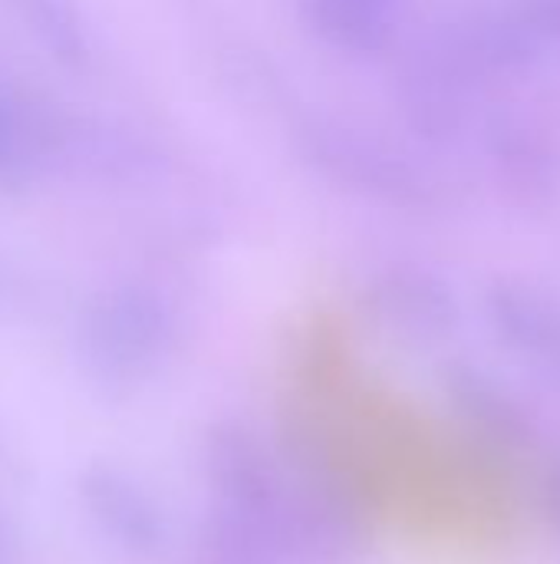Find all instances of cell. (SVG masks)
I'll return each instance as SVG.
<instances>
[{"instance_id":"19","label":"cell","mask_w":560,"mask_h":564,"mask_svg":"<svg viewBox=\"0 0 560 564\" xmlns=\"http://www.w3.org/2000/svg\"><path fill=\"white\" fill-rule=\"evenodd\" d=\"M7 297H10V278H7V271H3V264H0V307H3Z\"/></svg>"},{"instance_id":"18","label":"cell","mask_w":560,"mask_h":564,"mask_svg":"<svg viewBox=\"0 0 560 564\" xmlns=\"http://www.w3.org/2000/svg\"><path fill=\"white\" fill-rule=\"evenodd\" d=\"M545 506H548L551 522L560 529V466L551 473V479H548V486H545Z\"/></svg>"},{"instance_id":"6","label":"cell","mask_w":560,"mask_h":564,"mask_svg":"<svg viewBox=\"0 0 560 564\" xmlns=\"http://www.w3.org/2000/svg\"><path fill=\"white\" fill-rule=\"evenodd\" d=\"M201 456L208 482L218 492V506L244 516L284 549V459L274 456L261 436L238 420L211 423Z\"/></svg>"},{"instance_id":"13","label":"cell","mask_w":560,"mask_h":564,"mask_svg":"<svg viewBox=\"0 0 560 564\" xmlns=\"http://www.w3.org/2000/svg\"><path fill=\"white\" fill-rule=\"evenodd\" d=\"M442 390L455 416L472 436L495 449H525L535 440V423L525 403L492 373L475 364H452L442 377Z\"/></svg>"},{"instance_id":"16","label":"cell","mask_w":560,"mask_h":564,"mask_svg":"<svg viewBox=\"0 0 560 564\" xmlns=\"http://www.w3.org/2000/svg\"><path fill=\"white\" fill-rule=\"evenodd\" d=\"M541 50H560V0H508Z\"/></svg>"},{"instance_id":"9","label":"cell","mask_w":560,"mask_h":564,"mask_svg":"<svg viewBox=\"0 0 560 564\" xmlns=\"http://www.w3.org/2000/svg\"><path fill=\"white\" fill-rule=\"evenodd\" d=\"M76 122L40 93L0 79V192H23L69 162Z\"/></svg>"},{"instance_id":"1","label":"cell","mask_w":560,"mask_h":564,"mask_svg":"<svg viewBox=\"0 0 560 564\" xmlns=\"http://www.w3.org/2000/svg\"><path fill=\"white\" fill-rule=\"evenodd\" d=\"M294 149L317 178L363 202L403 215L446 205V182L419 152L350 116L310 112L294 129Z\"/></svg>"},{"instance_id":"2","label":"cell","mask_w":560,"mask_h":564,"mask_svg":"<svg viewBox=\"0 0 560 564\" xmlns=\"http://www.w3.org/2000/svg\"><path fill=\"white\" fill-rule=\"evenodd\" d=\"M79 357L86 370L109 387L149 380L175 350L178 317L168 297L142 281H122L99 291L79 314Z\"/></svg>"},{"instance_id":"7","label":"cell","mask_w":560,"mask_h":564,"mask_svg":"<svg viewBox=\"0 0 560 564\" xmlns=\"http://www.w3.org/2000/svg\"><path fill=\"white\" fill-rule=\"evenodd\" d=\"M366 317L406 347H439L462 324L455 288L429 264L389 261L363 284Z\"/></svg>"},{"instance_id":"4","label":"cell","mask_w":560,"mask_h":564,"mask_svg":"<svg viewBox=\"0 0 560 564\" xmlns=\"http://www.w3.org/2000/svg\"><path fill=\"white\" fill-rule=\"evenodd\" d=\"M422 30L479 89L528 79L545 59L508 0H446Z\"/></svg>"},{"instance_id":"12","label":"cell","mask_w":560,"mask_h":564,"mask_svg":"<svg viewBox=\"0 0 560 564\" xmlns=\"http://www.w3.org/2000/svg\"><path fill=\"white\" fill-rule=\"evenodd\" d=\"M79 499L89 519L122 552L149 558L165 545V519L152 496L116 466H89L79 476Z\"/></svg>"},{"instance_id":"8","label":"cell","mask_w":560,"mask_h":564,"mask_svg":"<svg viewBox=\"0 0 560 564\" xmlns=\"http://www.w3.org/2000/svg\"><path fill=\"white\" fill-rule=\"evenodd\" d=\"M284 459V522L281 539L287 555L340 558L360 539V512L340 479L317 463L304 446Z\"/></svg>"},{"instance_id":"3","label":"cell","mask_w":560,"mask_h":564,"mask_svg":"<svg viewBox=\"0 0 560 564\" xmlns=\"http://www.w3.org/2000/svg\"><path fill=\"white\" fill-rule=\"evenodd\" d=\"M479 86L462 66L419 30L396 59L393 102L403 129L426 149L459 145L479 126Z\"/></svg>"},{"instance_id":"17","label":"cell","mask_w":560,"mask_h":564,"mask_svg":"<svg viewBox=\"0 0 560 564\" xmlns=\"http://www.w3.org/2000/svg\"><path fill=\"white\" fill-rule=\"evenodd\" d=\"M0 564H23V552H20V535L7 516V509L0 506Z\"/></svg>"},{"instance_id":"14","label":"cell","mask_w":560,"mask_h":564,"mask_svg":"<svg viewBox=\"0 0 560 564\" xmlns=\"http://www.w3.org/2000/svg\"><path fill=\"white\" fill-rule=\"evenodd\" d=\"M30 40L63 69L86 73L99 56L96 33L73 0H10Z\"/></svg>"},{"instance_id":"5","label":"cell","mask_w":560,"mask_h":564,"mask_svg":"<svg viewBox=\"0 0 560 564\" xmlns=\"http://www.w3.org/2000/svg\"><path fill=\"white\" fill-rule=\"evenodd\" d=\"M479 145L492 185L515 212L541 215L560 202V139L521 109H495L479 119Z\"/></svg>"},{"instance_id":"10","label":"cell","mask_w":560,"mask_h":564,"mask_svg":"<svg viewBox=\"0 0 560 564\" xmlns=\"http://www.w3.org/2000/svg\"><path fill=\"white\" fill-rule=\"evenodd\" d=\"M495 337L560 393V297L525 281L498 278L485 291Z\"/></svg>"},{"instance_id":"11","label":"cell","mask_w":560,"mask_h":564,"mask_svg":"<svg viewBox=\"0 0 560 564\" xmlns=\"http://www.w3.org/2000/svg\"><path fill=\"white\" fill-rule=\"evenodd\" d=\"M294 10L323 50L347 59L393 53L409 23V0H294Z\"/></svg>"},{"instance_id":"15","label":"cell","mask_w":560,"mask_h":564,"mask_svg":"<svg viewBox=\"0 0 560 564\" xmlns=\"http://www.w3.org/2000/svg\"><path fill=\"white\" fill-rule=\"evenodd\" d=\"M201 564H284L287 552L244 516L215 506L198 535Z\"/></svg>"}]
</instances>
